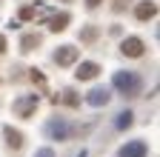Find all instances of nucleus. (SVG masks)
I'll return each mask as SVG.
<instances>
[{
    "label": "nucleus",
    "instance_id": "obj_9",
    "mask_svg": "<svg viewBox=\"0 0 160 157\" xmlns=\"http://www.w3.org/2000/svg\"><path fill=\"white\" fill-rule=\"evenodd\" d=\"M120 157H146V143L143 140H132L120 149Z\"/></svg>",
    "mask_w": 160,
    "mask_h": 157
},
{
    "label": "nucleus",
    "instance_id": "obj_20",
    "mask_svg": "<svg viewBox=\"0 0 160 157\" xmlns=\"http://www.w3.org/2000/svg\"><path fill=\"white\" fill-rule=\"evenodd\" d=\"M0 52H6V37L0 34Z\"/></svg>",
    "mask_w": 160,
    "mask_h": 157
},
{
    "label": "nucleus",
    "instance_id": "obj_5",
    "mask_svg": "<svg viewBox=\"0 0 160 157\" xmlns=\"http://www.w3.org/2000/svg\"><path fill=\"white\" fill-rule=\"evenodd\" d=\"M120 52H123L126 57H143V52H146V43L140 40V37H126V40L120 43Z\"/></svg>",
    "mask_w": 160,
    "mask_h": 157
},
{
    "label": "nucleus",
    "instance_id": "obj_15",
    "mask_svg": "<svg viewBox=\"0 0 160 157\" xmlns=\"http://www.w3.org/2000/svg\"><path fill=\"white\" fill-rule=\"evenodd\" d=\"M63 103H69V106H77L80 100H77V94H74L72 89H66V91H63Z\"/></svg>",
    "mask_w": 160,
    "mask_h": 157
},
{
    "label": "nucleus",
    "instance_id": "obj_3",
    "mask_svg": "<svg viewBox=\"0 0 160 157\" xmlns=\"http://www.w3.org/2000/svg\"><path fill=\"white\" fill-rule=\"evenodd\" d=\"M37 94H23V97H17V100L12 103V111L17 114V117H23V120H29V117L34 114V109H37Z\"/></svg>",
    "mask_w": 160,
    "mask_h": 157
},
{
    "label": "nucleus",
    "instance_id": "obj_12",
    "mask_svg": "<svg viewBox=\"0 0 160 157\" xmlns=\"http://www.w3.org/2000/svg\"><path fill=\"white\" fill-rule=\"evenodd\" d=\"M69 20H72V14H69V12H60V14H52V17H49L46 26H49L52 32H63V29L69 26Z\"/></svg>",
    "mask_w": 160,
    "mask_h": 157
},
{
    "label": "nucleus",
    "instance_id": "obj_16",
    "mask_svg": "<svg viewBox=\"0 0 160 157\" xmlns=\"http://www.w3.org/2000/svg\"><path fill=\"white\" fill-rule=\"evenodd\" d=\"M29 71H32V80H34V83H40V86L46 83V80H43V74H40V69H29Z\"/></svg>",
    "mask_w": 160,
    "mask_h": 157
},
{
    "label": "nucleus",
    "instance_id": "obj_19",
    "mask_svg": "<svg viewBox=\"0 0 160 157\" xmlns=\"http://www.w3.org/2000/svg\"><path fill=\"white\" fill-rule=\"evenodd\" d=\"M100 3H103V0H86V6H89V9H97Z\"/></svg>",
    "mask_w": 160,
    "mask_h": 157
},
{
    "label": "nucleus",
    "instance_id": "obj_13",
    "mask_svg": "<svg viewBox=\"0 0 160 157\" xmlns=\"http://www.w3.org/2000/svg\"><path fill=\"white\" fill-rule=\"evenodd\" d=\"M97 34H100L97 26H86L83 32H80V40H83V43H94V40H97Z\"/></svg>",
    "mask_w": 160,
    "mask_h": 157
},
{
    "label": "nucleus",
    "instance_id": "obj_2",
    "mask_svg": "<svg viewBox=\"0 0 160 157\" xmlns=\"http://www.w3.org/2000/svg\"><path fill=\"white\" fill-rule=\"evenodd\" d=\"M112 83H114V89L123 97H137L140 91H143V80H140L137 71H114Z\"/></svg>",
    "mask_w": 160,
    "mask_h": 157
},
{
    "label": "nucleus",
    "instance_id": "obj_7",
    "mask_svg": "<svg viewBox=\"0 0 160 157\" xmlns=\"http://www.w3.org/2000/svg\"><path fill=\"white\" fill-rule=\"evenodd\" d=\"M154 14H157V3L154 0H140V3L134 6V17L137 20H152Z\"/></svg>",
    "mask_w": 160,
    "mask_h": 157
},
{
    "label": "nucleus",
    "instance_id": "obj_6",
    "mask_svg": "<svg viewBox=\"0 0 160 157\" xmlns=\"http://www.w3.org/2000/svg\"><path fill=\"white\" fill-rule=\"evenodd\" d=\"M109 100H112V94H109V89H106V86H94V89L86 94V103H89V106H94V109L106 106Z\"/></svg>",
    "mask_w": 160,
    "mask_h": 157
},
{
    "label": "nucleus",
    "instance_id": "obj_11",
    "mask_svg": "<svg viewBox=\"0 0 160 157\" xmlns=\"http://www.w3.org/2000/svg\"><path fill=\"white\" fill-rule=\"evenodd\" d=\"M40 43H43V37H40L37 32H32V34H23V37H20V52H23V54H29V52H34Z\"/></svg>",
    "mask_w": 160,
    "mask_h": 157
},
{
    "label": "nucleus",
    "instance_id": "obj_21",
    "mask_svg": "<svg viewBox=\"0 0 160 157\" xmlns=\"http://www.w3.org/2000/svg\"><path fill=\"white\" fill-rule=\"evenodd\" d=\"M77 157H86V151H80V154H77Z\"/></svg>",
    "mask_w": 160,
    "mask_h": 157
},
{
    "label": "nucleus",
    "instance_id": "obj_17",
    "mask_svg": "<svg viewBox=\"0 0 160 157\" xmlns=\"http://www.w3.org/2000/svg\"><path fill=\"white\" fill-rule=\"evenodd\" d=\"M20 17H23V20H29V17H34V9L23 6V9H20Z\"/></svg>",
    "mask_w": 160,
    "mask_h": 157
},
{
    "label": "nucleus",
    "instance_id": "obj_1",
    "mask_svg": "<svg viewBox=\"0 0 160 157\" xmlns=\"http://www.w3.org/2000/svg\"><path fill=\"white\" fill-rule=\"evenodd\" d=\"M86 131H89V126L80 129L77 123H69L66 117H52V120L46 123V134L52 137V140H69V137H74V134H86Z\"/></svg>",
    "mask_w": 160,
    "mask_h": 157
},
{
    "label": "nucleus",
    "instance_id": "obj_14",
    "mask_svg": "<svg viewBox=\"0 0 160 157\" xmlns=\"http://www.w3.org/2000/svg\"><path fill=\"white\" fill-rule=\"evenodd\" d=\"M132 123H134V114L132 111H120L117 114V129H129Z\"/></svg>",
    "mask_w": 160,
    "mask_h": 157
},
{
    "label": "nucleus",
    "instance_id": "obj_10",
    "mask_svg": "<svg viewBox=\"0 0 160 157\" xmlns=\"http://www.w3.org/2000/svg\"><path fill=\"white\" fill-rule=\"evenodd\" d=\"M97 74H100V66H97V63H80L77 71H74L77 80H94Z\"/></svg>",
    "mask_w": 160,
    "mask_h": 157
},
{
    "label": "nucleus",
    "instance_id": "obj_8",
    "mask_svg": "<svg viewBox=\"0 0 160 157\" xmlns=\"http://www.w3.org/2000/svg\"><path fill=\"white\" fill-rule=\"evenodd\" d=\"M3 137H6V146H9L12 151H20V149H23V134H20L17 129L3 126Z\"/></svg>",
    "mask_w": 160,
    "mask_h": 157
},
{
    "label": "nucleus",
    "instance_id": "obj_4",
    "mask_svg": "<svg viewBox=\"0 0 160 157\" xmlns=\"http://www.w3.org/2000/svg\"><path fill=\"white\" fill-rule=\"evenodd\" d=\"M77 57H80V49H74V46H57V52H54V63L57 66H72V63H77Z\"/></svg>",
    "mask_w": 160,
    "mask_h": 157
},
{
    "label": "nucleus",
    "instance_id": "obj_18",
    "mask_svg": "<svg viewBox=\"0 0 160 157\" xmlns=\"http://www.w3.org/2000/svg\"><path fill=\"white\" fill-rule=\"evenodd\" d=\"M34 157H54V151H52V149H37Z\"/></svg>",
    "mask_w": 160,
    "mask_h": 157
}]
</instances>
